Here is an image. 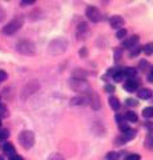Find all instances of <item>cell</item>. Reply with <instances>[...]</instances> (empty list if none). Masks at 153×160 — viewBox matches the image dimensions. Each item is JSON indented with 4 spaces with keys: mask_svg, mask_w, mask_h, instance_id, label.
<instances>
[{
    "mask_svg": "<svg viewBox=\"0 0 153 160\" xmlns=\"http://www.w3.org/2000/svg\"><path fill=\"white\" fill-rule=\"evenodd\" d=\"M68 48V42L63 38H57L55 40H52L48 46V53L52 56H59L67 51Z\"/></svg>",
    "mask_w": 153,
    "mask_h": 160,
    "instance_id": "6da1fadb",
    "label": "cell"
},
{
    "mask_svg": "<svg viewBox=\"0 0 153 160\" xmlns=\"http://www.w3.org/2000/svg\"><path fill=\"white\" fill-rule=\"evenodd\" d=\"M16 51L19 53L24 55V56H33V55L36 53V46L31 40L22 39V40H19L16 44Z\"/></svg>",
    "mask_w": 153,
    "mask_h": 160,
    "instance_id": "7a4b0ae2",
    "label": "cell"
},
{
    "mask_svg": "<svg viewBox=\"0 0 153 160\" xmlns=\"http://www.w3.org/2000/svg\"><path fill=\"white\" fill-rule=\"evenodd\" d=\"M23 23H24V18L22 16V15H17V16H15L9 23H7L6 27H3L2 32L4 35H8V36L9 35H13L23 27Z\"/></svg>",
    "mask_w": 153,
    "mask_h": 160,
    "instance_id": "3957f363",
    "label": "cell"
},
{
    "mask_svg": "<svg viewBox=\"0 0 153 160\" xmlns=\"http://www.w3.org/2000/svg\"><path fill=\"white\" fill-rule=\"evenodd\" d=\"M19 143L24 149L32 148V146L35 144V135L32 131H22L19 133Z\"/></svg>",
    "mask_w": 153,
    "mask_h": 160,
    "instance_id": "277c9868",
    "label": "cell"
},
{
    "mask_svg": "<svg viewBox=\"0 0 153 160\" xmlns=\"http://www.w3.org/2000/svg\"><path fill=\"white\" fill-rule=\"evenodd\" d=\"M69 86H71V88L73 89V91H76V92H88V91H91V87H89V84H88V82L85 79L72 78L69 80Z\"/></svg>",
    "mask_w": 153,
    "mask_h": 160,
    "instance_id": "5b68a950",
    "label": "cell"
},
{
    "mask_svg": "<svg viewBox=\"0 0 153 160\" xmlns=\"http://www.w3.org/2000/svg\"><path fill=\"white\" fill-rule=\"evenodd\" d=\"M39 88H40V84L36 80H32V82H29L28 84H26L22 91V99L23 100H27L31 95H33L36 91H39Z\"/></svg>",
    "mask_w": 153,
    "mask_h": 160,
    "instance_id": "8992f818",
    "label": "cell"
},
{
    "mask_svg": "<svg viewBox=\"0 0 153 160\" xmlns=\"http://www.w3.org/2000/svg\"><path fill=\"white\" fill-rule=\"evenodd\" d=\"M87 99H88V104L92 107V109H95V111L100 109V107H101L100 98H98V95L96 92H93L92 89L91 91H88L87 92Z\"/></svg>",
    "mask_w": 153,
    "mask_h": 160,
    "instance_id": "52a82bcc",
    "label": "cell"
},
{
    "mask_svg": "<svg viewBox=\"0 0 153 160\" xmlns=\"http://www.w3.org/2000/svg\"><path fill=\"white\" fill-rule=\"evenodd\" d=\"M85 16L89 19L92 23H98L101 20V12L98 11L96 7L89 6V7L85 9Z\"/></svg>",
    "mask_w": 153,
    "mask_h": 160,
    "instance_id": "ba28073f",
    "label": "cell"
},
{
    "mask_svg": "<svg viewBox=\"0 0 153 160\" xmlns=\"http://www.w3.org/2000/svg\"><path fill=\"white\" fill-rule=\"evenodd\" d=\"M124 88L127 89L128 92H135L139 89V82L135 79V78H131V79H128L127 82L124 83Z\"/></svg>",
    "mask_w": 153,
    "mask_h": 160,
    "instance_id": "9c48e42d",
    "label": "cell"
},
{
    "mask_svg": "<svg viewBox=\"0 0 153 160\" xmlns=\"http://www.w3.org/2000/svg\"><path fill=\"white\" fill-rule=\"evenodd\" d=\"M109 23H111V27H112V28H115V29H121L125 22H124V19H122L121 16H118V15H115V16L111 18Z\"/></svg>",
    "mask_w": 153,
    "mask_h": 160,
    "instance_id": "30bf717a",
    "label": "cell"
},
{
    "mask_svg": "<svg viewBox=\"0 0 153 160\" xmlns=\"http://www.w3.org/2000/svg\"><path fill=\"white\" fill-rule=\"evenodd\" d=\"M139 36H137V35H133V36H131V38H128V39H125L124 42H122V48H132V47H135L136 44H137V42H139Z\"/></svg>",
    "mask_w": 153,
    "mask_h": 160,
    "instance_id": "8fae6325",
    "label": "cell"
},
{
    "mask_svg": "<svg viewBox=\"0 0 153 160\" xmlns=\"http://www.w3.org/2000/svg\"><path fill=\"white\" fill-rule=\"evenodd\" d=\"M87 103H88L87 95H81V96L73 98V99L71 100V104H72V106H85Z\"/></svg>",
    "mask_w": 153,
    "mask_h": 160,
    "instance_id": "7c38bea8",
    "label": "cell"
},
{
    "mask_svg": "<svg viewBox=\"0 0 153 160\" xmlns=\"http://www.w3.org/2000/svg\"><path fill=\"white\" fill-rule=\"evenodd\" d=\"M109 75L112 76V79L115 80V82H121L122 78H124L121 69H113V71H109Z\"/></svg>",
    "mask_w": 153,
    "mask_h": 160,
    "instance_id": "4fadbf2b",
    "label": "cell"
},
{
    "mask_svg": "<svg viewBox=\"0 0 153 160\" xmlns=\"http://www.w3.org/2000/svg\"><path fill=\"white\" fill-rule=\"evenodd\" d=\"M137 95H139L140 99H149L152 96V91L149 88H141L137 91Z\"/></svg>",
    "mask_w": 153,
    "mask_h": 160,
    "instance_id": "5bb4252c",
    "label": "cell"
},
{
    "mask_svg": "<svg viewBox=\"0 0 153 160\" xmlns=\"http://www.w3.org/2000/svg\"><path fill=\"white\" fill-rule=\"evenodd\" d=\"M3 151L6 155H8V156H12V155H15L16 152H15V147H13V144L11 143H6L3 146Z\"/></svg>",
    "mask_w": 153,
    "mask_h": 160,
    "instance_id": "9a60e30c",
    "label": "cell"
},
{
    "mask_svg": "<svg viewBox=\"0 0 153 160\" xmlns=\"http://www.w3.org/2000/svg\"><path fill=\"white\" fill-rule=\"evenodd\" d=\"M122 71V75H125V76H128V78H135L136 76V73H137V71L135 68H132V67H127V68H124V69H121Z\"/></svg>",
    "mask_w": 153,
    "mask_h": 160,
    "instance_id": "2e32d148",
    "label": "cell"
},
{
    "mask_svg": "<svg viewBox=\"0 0 153 160\" xmlns=\"http://www.w3.org/2000/svg\"><path fill=\"white\" fill-rule=\"evenodd\" d=\"M135 136H136V131H133V129L128 128L125 132H122V139L124 140H132Z\"/></svg>",
    "mask_w": 153,
    "mask_h": 160,
    "instance_id": "e0dca14e",
    "label": "cell"
},
{
    "mask_svg": "<svg viewBox=\"0 0 153 160\" xmlns=\"http://www.w3.org/2000/svg\"><path fill=\"white\" fill-rule=\"evenodd\" d=\"M109 106L115 109V111H117L118 108H120V102H118V99L115 98V96H111L109 98Z\"/></svg>",
    "mask_w": 153,
    "mask_h": 160,
    "instance_id": "ac0fdd59",
    "label": "cell"
},
{
    "mask_svg": "<svg viewBox=\"0 0 153 160\" xmlns=\"http://www.w3.org/2000/svg\"><path fill=\"white\" fill-rule=\"evenodd\" d=\"M125 118H127V120H129V122H132V123H136V122H137V119H139L137 113H136V112H132V111L127 112Z\"/></svg>",
    "mask_w": 153,
    "mask_h": 160,
    "instance_id": "d6986e66",
    "label": "cell"
},
{
    "mask_svg": "<svg viewBox=\"0 0 153 160\" xmlns=\"http://www.w3.org/2000/svg\"><path fill=\"white\" fill-rule=\"evenodd\" d=\"M87 76V72H84V71H80V69H75L73 71V75H72V78H76V79H85Z\"/></svg>",
    "mask_w": 153,
    "mask_h": 160,
    "instance_id": "ffe728a7",
    "label": "cell"
},
{
    "mask_svg": "<svg viewBox=\"0 0 153 160\" xmlns=\"http://www.w3.org/2000/svg\"><path fill=\"white\" fill-rule=\"evenodd\" d=\"M84 32H88V26H87V23H80L77 27V35L81 33V36H83Z\"/></svg>",
    "mask_w": 153,
    "mask_h": 160,
    "instance_id": "44dd1931",
    "label": "cell"
},
{
    "mask_svg": "<svg viewBox=\"0 0 153 160\" xmlns=\"http://www.w3.org/2000/svg\"><path fill=\"white\" fill-rule=\"evenodd\" d=\"M131 51H129V56L131 58H133V56H137L140 52H141V47H139V46H135V47H132V48H129Z\"/></svg>",
    "mask_w": 153,
    "mask_h": 160,
    "instance_id": "7402d4cb",
    "label": "cell"
},
{
    "mask_svg": "<svg viewBox=\"0 0 153 160\" xmlns=\"http://www.w3.org/2000/svg\"><path fill=\"white\" fill-rule=\"evenodd\" d=\"M142 51H144L146 55H152L153 53V43H148L142 47Z\"/></svg>",
    "mask_w": 153,
    "mask_h": 160,
    "instance_id": "603a6c76",
    "label": "cell"
},
{
    "mask_svg": "<svg viewBox=\"0 0 153 160\" xmlns=\"http://www.w3.org/2000/svg\"><path fill=\"white\" fill-rule=\"evenodd\" d=\"M142 116L144 118H152L153 116V107H146L142 111Z\"/></svg>",
    "mask_w": 153,
    "mask_h": 160,
    "instance_id": "cb8c5ba5",
    "label": "cell"
},
{
    "mask_svg": "<svg viewBox=\"0 0 153 160\" xmlns=\"http://www.w3.org/2000/svg\"><path fill=\"white\" fill-rule=\"evenodd\" d=\"M127 36V29L125 28H121V29H118V31H117V35H116V38L117 39H124Z\"/></svg>",
    "mask_w": 153,
    "mask_h": 160,
    "instance_id": "d4e9b609",
    "label": "cell"
},
{
    "mask_svg": "<svg viewBox=\"0 0 153 160\" xmlns=\"http://www.w3.org/2000/svg\"><path fill=\"white\" fill-rule=\"evenodd\" d=\"M47 160H64V158L60 153H52V155H49V158Z\"/></svg>",
    "mask_w": 153,
    "mask_h": 160,
    "instance_id": "484cf974",
    "label": "cell"
},
{
    "mask_svg": "<svg viewBox=\"0 0 153 160\" xmlns=\"http://www.w3.org/2000/svg\"><path fill=\"white\" fill-rule=\"evenodd\" d=\"M8 136H9L8 129H2V131H0V140H6Z\"/></svg>",
    "mask_w": 153,
    "mask_h": 160,
    "instance_id": "4316f807",
    "label": "cell"
},
{
    "mask_svg": "<svg viewBox=\"0 0 153 160\" xmlns=\"http://www.w3.org/2000/svg\"><path fill=\"white\" fill-rule=\"evenodd\" d=\"M124 160H140V156L137 153H132V155H128Z\"/></svg>",
    "mask_w": 153,
    "mask_h": 160,
    "instance_id": "83f0119b",
    "label": "cell"
},
{
    "mask_svg": "<svg viewBox=\"0 0 153 160\" xmlns=\"http://www.w3.org/2000/svg\"><path fill=\"white\" fill-rule=\"evenodd\" d=\"M107 159H108V160H117V159H118V153H116V152H111V153H108Z\"/></svg>",
    "mask_w": 153,
    "mask_h": 160,
    "instance_id": "f1b7e54d",
    "label": "cell"
},
{
    "mask_svg": "<svg viewBox=\"0 0 153 160\" xmlns=\"http://www.w3.org/2000/svg\"><path fill=\"white\" fill-rule=\"evenodd\" d=\"M4 19H6V9L0 6V22H3Z\"/></svg>",
    "mask_w": 153,
    "mask_h": 160,
    "instance_id": "f546056e",
    "label": "cell"
},
{
    "mask_svg": "<svg viewBox=\"0 0 153 160\" xmlns=\"http://www.w3.org/2000/svg\"><path fill=\"white\" fill-rule=\"evenodd\" d=\"M7 78H8L7 72H4V71H0V83H2V82H4V80H7Z\"/></svg>",
    "mask_w": 153,
    "mask_h": 160,
    "instance_id": "4dcf8cb0",
    "label": "cell"
},
{
    "mask_svg": "<svg viewBox=\"0 0 153 160\" xmlns=\"http://www.w3.org/2000/svg\"><path fill=\"white\" fill-rule=\"evenodd\" d=\"M148 67H149V63L145 62V60H141L140 62V68H142L145 71V68H148Z\"/></svg>",
    "mask_w": 153,
    "mask_h": 160,
    "instance_id": "1f68e13d",
    "label": "cell"
},
{
    "mask_svg": "<svg viewBox=\"0 0 153 160\" xmlns=\"http://www.w3.org/2000/svg\"><path fill=\"white\" fill-rule=\"evenodd\" d=\"M127 104H128V106H131V107H136L137 106V102H136V100H133V99H128L127 100Z\"/></svg>",
    "mask_w": 153,
    "mask_h": 160,
    "instance_id": "d6a6232c",
    "label": "cell"
},
{
    "mask_svg": "<svg viewBox=\"0 0 153 160\" xmlns=\"http://www.w3.org/2000/svg\"><path fill=\"white\" fill-rule=\"evenodd\" d=\"M36 0H22V6H29V4H33Z\"/></svg>",
    "mask_w": 153,
    "mask_h": 160,
    "instance_id": "836d02e7",
    "label": "cell"
},
{
    "mask_svg": "<svg viewBox=\"0 0 153 160\" xmlns=\"http://www.w3.org/2000/svg\"><path fill=\"white\" fill-rule=\"evenodd\" d=\"M118 127H120V131L121 132H125L127 129H128V126H127V124H124V123H118Z\"/></svg>",
    "mask_w": 153,
    "mask_h": 160,
    "instance_id": "e575fe53",
    "label": "cell"
},
{
    "mask_svg": "<svg viewBox=\"0 0 153 160\" xmlns=\"http://www.w3.org/2000/svg\"><path fill=\"white\" fill-rule=\"evenodd\" d=\"M105 91L109 92V93H112L113 91H115V87L111 86V84H107V86H105Z\"/></svg>",
    "mask_w": 153,
    "mask_h": 160,
    "instance_id": "d590c367",
    "label": "cell"
},
{
    "mask_svg": "<svg viewBox=\"0 0 153 160\" xmlns=\"http://www.w3.org/2000/svg\"><path fill=\"white\" fill-rule=\"evenodd\" d=\"M9 160H24L22 156H19V155H12V156H9Z\"/></svg>",
    "mask_w": 153,
    "mask_h": 160,
    "instance_id": "8d00e7d4",
    "label": "cell"
},
{
    "mask_svg": "<svg viewBox=\"0 0 153 160\" xmlns=\"http://www.w3.org/2000/svg\"><path fill=\"white\" fill-rule=\"evenodd\" d=\"M80 56H87V48H83V49H80Z\"/></svg>",
    "mask_w": 153,
    "mask_h": 160,
    "instance_id": "74e56055",
    "label": "cell"
},
{
    "mask_svg": "<svg viewBox=\"0 0 153 160\" xmlns=\"http://www.w3.org/2000/svg\"><path fill=\"white\" fill-rule=\"evenodd\" d=\"M148 80H149L151 83H153V71H152L149 75H148Z\"/></svg>",
    "mask_w": 153,
    "mask_h": 160,
    "instance_id": "f35d334b",
    "label": "cell"
},
{
    "mask_svg": "<svg viewBox=\"0 0 153 160\" xmlns=\"http://www.w3.org/2000/svg\"><path fill=\"white\" fill-rule=\"evenodd\" d=\"M103 2H104V3H108V2H109V0H103Z\"/></svg>",
    "mask_w": 153,
    "mask_h": 160,
    "instance_id": "ab89813d",
    "label": "cell"
},
{
    "mask_svg": "<svg viewBox=\"0 0 153 160\" xmlns=\"http://www.w3.org/2000/svg\"><path fill=\"white\" fill-rule=\"evenodd\" d=\"M0 124H2V123H0Z\"/></svg>",
    "mask_w": 153,
    "mask_h": 160,
    "instance_id": "60d3db41",
    "label": "cell"
}]
</instances>
